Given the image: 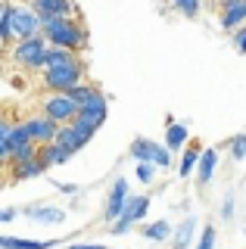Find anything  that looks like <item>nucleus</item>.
<instances>
[{
  "label": "nucleus",
  "instance_id": "f257e3e1",
  "mask_svg": "<svg viewBox=\"0 0 246 249\" xmlns=\"http://www.w3.org/2000/svg\"><path fill=\"white\" fill-rule=\"evenodd\" d=\"M44 37L53 47H66V50H84L88 47V28L81 25L75 16H41Z\"/></svg>",
  "mask_w": 246,
  "mask_h": 249
},
{
  "label": "nucleus",
  "instance_id": "f03ea898",
  "mask_svg": "<svg viewBox=\"0 0 246 249\" xmlns=\"http://www.w3.org/2000/svg\"><path fill=\"white\" fill-rule=\"evenodd\" d=\"M47 53H50V41L41 35H32V37H19L16 44L10 47V56L16 62L19 69H28V72H35V69H47Z\"/></svg>",
  "mask_w": 246,
  "mask_h": 249
},
{
  "label": "nucleus",
  "instance_id": "7ed1b4c3",
  "mask_svg": "<svg viewBox=\"0 0 246 249\" xmlns=\"http://www.w3.org/2000/svg\"><path fill=\"white\" fill-rule=\"evenodd\" d=\"M0 19L10 22L13 35L19 37H32V35H41L44 25H41V13L35 10L32 3H13V0H6L3 10H0Z\"/></svg>",
  "mask_w": 246,
  "mask_h": 249
},
{
  "label": "nucleus",
  "instance_id": "20e7f679",
  "mask_svg": "<svg viewBox=\"0 0 246 249\" xmlns=\"http://www.w3.org/2000/svg\"><path fill=\"white\" fill-rule=\"evenodd\" d=\"M106 112H109V100L103 97V90H97L94 97L88 100L81 109H78V115H75V128L81 131L84 137H94L100 128H103V122H106Z\"/></svg>",
  "mask_w": 246,
  "mask_h": 249
},
{
  "label": "nucleus",
  "instance_id": "39448f33",
  "mask_svg": "<svg viewBox=\"0 0 246 249\" xmlns=\"http://www.w3.org/2000/svg\"><path fill=\"white\" fill-rule=\"evenodd\" d=\"M84 81V66L81 59H72L66 66H53V69H44V88L47 90H69L75 84Z\"/></svg>",
  "mask_w": 246,
  "mask_h": 249
},
{
  "label": "nucleus",
  "instance_id": "423d86ee",
  "mask_svg": "<svg viewBox=\"0 0 246 249\" xmlns=\"http://www.w3.org/2000/svg\"><path fill=\"white\" fill-rule=\"evenodd\" d=\"M128 153H131L134 162H153V165H159V168H168V165H172V150H168L165 143L150 140V137H134Z\"/></svg>",
  "mask_w": 246,
  "mask_h": 249
},
{
  "label": "nucleus",
  "instance_id": "0eeeda50",
  "mask_svg": "<svg viewBox=\"0 0 246 249\" xmlns=\"http://www.w3.org/2000/svg\"><path fill=\"white\" fill-rule=\"evenodd\" d=\"M78 103H75L72 97H69L66 90H50L47 97L41 100V112L44 115H50V119H56V122H75V115H78Z\"/></svg>",
  "mask_w": 246,
  "mask_h": 249
},
{
  "label": "nucleus",
  "instance_id": "6e6552de",
  "mask_svg": "<svg viewBox=\"0 0 246 249\" xmlns=\"http://www.w3.org/2000/svg\"><path fill=\"white\" fill-rule=\"evenodd\" d=\"M147 212H150V196H128L125 212L119 215V221L109 224V233H112V237H122V233H128L137 221H143V218H147Z\"/></svg>",
  "mask_w": 246,
  "mask_h": 249
},
{
  "label": "nucleus",
  "instance_id": "1a4fd4ad",
  "mask_svg": "<svg viewBox=\"0 0 246 249\" xmlns=\"http://www.w3.org/2000/svg\"><path fill=\"white\" fill-rule=\"evenodd\" d=\"M25 128H28V134H32V140L37 146L41 143H53L59 134V128H63V122H56V119H50V115H32V119H25Z\"/></svg>",
  "mask_w": 246,
  "mask_h": 249
},
{
  "label": "nucleus",
  "instance_id": "9d476101",
  "mask_svg": "<svg viewBox=\"0 0 246 249\" xmlns=\"http://www.w3.org/2000/svg\"><path fill=\"white\" fill-rule=\"evenodd\" d=\"M128 196H131V184H128L125 178H115L112 187H109V196H106V209H103L106 221H119V215L125 212Z\"/></svg>",
  "mask_w": 246,
  "mask_h": 249
},
{
  "label": "nucleus",
  "instance_id": "9b49d317",
  "mask_svg": "<svg viewBox=\"0 0 246 249\" xmlns=\"http://www.w3.org/2000/svg\"><path fill=\"white\" fill-rule=\"evenodd\" d=\"M196 228H199V218H196L193 212H187V215H184V221L175 224V233H172V249H193Z\"/></svg>",
  "mask_w": 246,
  "mask_h": 249
},
{
  "label": "nucleus",
  "instance_id": "f8f14e48",
  "mask_svg": "<svg viewBox=\"0 0 246 249\" xmlns=\"http://www.w3.org/2000/svg\"><path fill=\"white\" fill-rule=\"evenodd\" d=\"M246 25V0H221V28L237 31Z\"/></svg>",
  "mask_w": 246,
  "mask_h": 249
},
{
  "label": "nucleus",
  "instance_id": "ddd939ff",
  "mask_svg": "<svg viewBox=\"0 0 246 249\" xmlns=\"http://www.w3.org/2000/svg\"><path fill=\"white\" fill-rule=\"evenodd\" d=\"M47 162L41 159V156H35V159H28V162H13V168H10V175H13V181H35V178H41V175H47Z\"/></svg>",
  "mask_w": 246,
  "mask_h": 249
},
{
  "label": "nucleus",
  "instance_id": "4468645a",
  "mask_svg": "<svg viewBox=\"0 0 246 249\" xmlns=\"http://www.w3.org/2000/svg\"><path fill=\"white\" fill-rule=\"evenodd\" d=\"M215 171H218V150L215 146H203V156H199V168H196V181L199 187H209Z\"/></svg>",
  "mask_w": 246,
  "mask_h": 249
},
{
  "label": "nucleus",
  "instance_id": "2eb2a0df",
  "mask_svg": "<svg viewBox=\"0 0 246 249\" xmlns=\"http://www.w3.org/2000/svg\"><path fill=\"white\" fill-rule=\"evenodd\" d=\"M56 143H59V146H66V150L75 156L78 150H84V146L90 143V137H84V134H81L78 128H75L72 122H66L63 128H59V134H56Z\"/></svg>",
  "mask_w": 246,
  "mask_h": 249
},
{
  "label": "nucleus",
  "instance_id": "dca6fc26",
  "mask_svg": "<svg viewBox=\"0 0 246 249\" xmlns=\"http://www.w3.org/2000/svg\"><path fill=\"white\" fill-rule=\"evenodd\" d=\"M25 215L37 224H63L66 221V209H59V206H28Z\"/></svg>",
  "mask_w": 246,
  "mask_h": 249
},
{
  "label": "nucleus",
  "instance_id": "f3484780",
  "mask_svg": "<svg viewBox=\"0 0 246 249\" xmlns=\"http://www.w3.org/2000/svg\"><path fill=\"white\" fill-rule=\"evenodd\" d=\"M63 240H25V237H0V249H56Z\"/></svg>",
  "mask_w": 246,
  "mask_h": 249
},
{
  "label": "nucleus",
  "instance_id": "a211bd4d",
  "mask_svg": "<svg viewBox=\"0 0 246 249\" xmlns=\"http://www.w3.org/2000/svg\"><path fill=\"white\" fill-rule=\"evenodd\" d=\"M199 156H203V146L199 143H187L181 150V165H178V178H190V175H196V168H199Z\"/></svg>",
  "mask_w": 246,
  "mask_h": 249
},
{
  "label": "nucleus",
  "instance_id": "6ab92c4d",
  "mask_svg": "<svg viewBox=\"0 0 246 249\" xmlns=\"http://www.w3.org/2000/svg\"><path fill=\"white\" fill-rule=\"evenodd\" d=\"M190 143V131H187V124L184 122H168V128H165V146L168 150H184V146Z\"/></svg>",
  "mask_w": 246,
  "mask_h": 249
},
{
  "label": "nucleus",
  "instance_id": "aec40b11",
  "mask_svg": "<svg viewBox=\"0 0 246 249\" xmlns=\"http://www.w3.org/2000/svg\"><path fill=\"white\" fill-rule=\"evenodd\" d=\"M41 16H75L72 0H28Z\"/></svg>",
  "mask_w": 246,
  "mask_h": 249
},
{
  "label": "nucleus",
  "instance_id": "412c9836",
  "mask_svg": "<svg viewBox=\"0 0 246 249\" xmlns=\"http://www.w3.org/2000/svg\"><path fill=\"white\" fill-rule=\"evenodd\" d=\"M37 156H41L47 165H63V162H69L72 159V153L66 150V146H59L56 140L53 143H41V150H37Z\"/></svg>",
  "mask_w": 246,
  "mask_h": 249
},
{
  "label": "nucleus",
  "instance_id": "4be33fe9",
  "mask_svg": "<svg viewBox=\"0 0 246 249\" xmlns=\"http://www.w3.org/2000/svg\"><path fill=\"white\" fill-rule=\"evenodd\" d=\"M141 233L147 240H153V243H165V240H172V233H175V224H168L165 218L162 221H153V224H143Z\"/></svg>",
  "mask_w": 246,
  "mask_h": 249
},
{
  "label": "nucleus",
  "instance_id": "5701e85b",
  "mask_svg": "<svg viewBox=\"0 0 246 249\" xmlns=\"http://www.w3.org/2000/svg\"><path fill=\"white\" fill-rule=\"evenodd\" d=\"M66 93H69V97H72L78 106H84V103H88V100L97 93V84H90V81H81V84H75V88H69Z\"/></svg>",
  "mask_w": 246,
  "mask_h": 249
},
{
  "label": "nucleus",
  "instance_id": "b1692460",
  "mask_svg": "<svg viewBox=\"0 0 246 249\" xmlns=\"http://www.w3.org/2000/svg\"><path fill=\"white\" fill-rule=\"evenodd\" d=\"M72 59H78V56H75V50H66V47H53V44H50L47 69H53V66H66V62H72Z\"/></svg>",
  "mask_w": 246,
  "mask_h": 249
},
{
  "label": "nucleus",
  "instance_id": "393cba45",
  "mask_svg": "<svg viewBox=\"0 0 246 249\" xmlns=\"http://www.w3.org/2000/svg\"><path fill=\"white\" fill-rule=\"evenodd\" d=\"M172 6L184 16V19H196V16L203 13V0H172Z\"/></svg>",
  "mask_w": 246,
  "mask_h": 249
},
{
  "label": "nucleus",
  "instance_id": "a878e982",
  "mask_svg": "<svg viewBox=\"0 0 246 249\" xmlns=\"http://www.w3.org/2000/svg\"><path fill=\"white\" fill-rule=\"evenodd\" d=\"M228 150H230V159L234 162H243L246 159V134H234L228 140Z\"/></svg>",
  "mask_w": 246,
  "mask_h": 249
},
{
  "label": "nucleus",
  "instance_id": "bb28decb",
  "mask_svg": "<svg viewBox=\"0 0 246 249\" xmlns=\"http://www.w3.org/2000/svg\"><path fill=\"white\" fill-rule=\"evenodd\" d=\"M215 243H218V231H215V224H206L193 249H215Z\"/></svg>",
  "mask_w": 246,
  "mask_h": 249
},
{
  "label": "nucleus",
  "instance_id": "cd10ccee",
  "mask_svg": "<svg viewBox=\"0 0 246 249\" xmlns=\"http://www.w3.org/2000/svg\"><path fill=\"white\" fill-rule=\"evenodd\" d=\"M156 171H159V165H153V162H137V181L153 184L156 181Z\"/></svg>",
  "mask_w": 246,
  "mask_h": 249
},
{
  "label": "nucleus",
  "instance_id": "c85d7f7f",
  "mask_svg": "<svg viewBox=\"0 0 246 249\" xmlns=\"http://www.w3.org/2000/svg\"><path fill=\"white\" fill-rule=\"evenodd\" d=\"M234 209H237V202H234V193H228V196L221 199V206H218V215H221V221H230V218H234Z\"/></svg>",
  "mask_w": 246,
  "mask_h": 249
},
{
  "label": "nucleus",
  "instance_id": "c756f323",
  "mask_svg": "<svg viewBox=\"0 0 246 249\" xmlns=\"http://www.w3.org/2000/svg\"><path fill=\"white\" fill-rule=\"evenodd\" d=\"M234 47H237V50H240L243 56H246V25L234 31Z\"/></svg>",
  "mask_w": 246,
  "mask_h": 249
},
{
  "label": "nucleus",
  "instance_id": "7c9ffc66",
  "mask_svg": "<svg viewBox=\"0 0 246 249\" xmlns=\"http://www.w3.org/2000/svg\"><path fill=\"white\" fill-rule=\"evenodd\" d=\"M16 215H19V209H3V212H0V224H10Z\"/></svg>",
  "mask_w": 246,
  "mask_h": 249
},
{
  "label": "nucleus",
  "instance_id": "2f4dec72",
  "mask_svg": "<svg viewBox=\"0 0 246 249\" xmlns=\"http://www.w3.org/2000/svg\"><path fill=\"white\" fill-rule=\"evenodd\" d=\"M69 249H109L103 243H69Z\"/></svg>",
  "mask_w": 246,
  "mask_h": 249
},
{
  "label": "nucleus",
  "instance_id": "473e14b6",
  "mask_svg": "<svg viewBox=\"0 0 246 249\" xmlns=\"http://www.w3.org/2000/svg\"><path fill=\"white\" fill-rule=\"evenodd\" d=\"M56 190H63V193H78V187H75V184H56Z\"/></svg>",
  "mask_w": 246,
  "mask_h": 249
},
{
  "label": "nucleus",
  "instance_id": "72a5a7b5",
  "mask_svg": "<svg viewBox=\"0 0 246 249\" xmlns=\"http://www.w3.org/2000/svg\"><path fill=\"white\" fill-rule=\"evenodd\" d=\"M243 237H246V228H243Z\"/></svg>",
  "mask_w": 246,
  "mask_h": 249
}]
</instances>
